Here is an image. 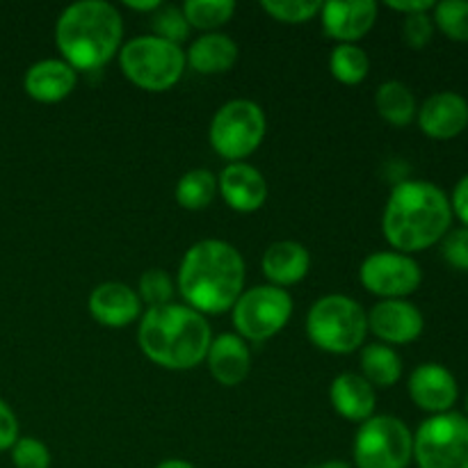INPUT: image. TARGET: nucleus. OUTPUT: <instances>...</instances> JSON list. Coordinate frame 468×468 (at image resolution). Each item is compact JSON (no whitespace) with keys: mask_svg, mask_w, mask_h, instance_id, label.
<instances>
[{"mask_svg":"<svg viewBox=\"0 0 468 468\" xmlns=\"http://www.w3.org/2000/svg\"><path fill=\"white\" fill-rule=\"evenodd\" d=\"M87 306H90L91 318L110 329L128 327L142 314V302L137 291L119 282H105L96 286Z\"/></svg>","mask_w":468,"mask_h":468,"instance_id":"obj_17","label":"nucleus"},{"mask_svg":"<svg viewBox=\"0 0 468 468\" xmlns=\"http://www.w3.org/2000/svg\"><path fill=\"white\" fill-rule=\"evenodd\" d=\"M210 324L206 315L186 304H165L146 309L137 329L140 350L151 364L167 370H192L206 361Z\"/></svg>","mask_w":468,"mask_h":468,"instance_id":"obj_4","label":"nucleus"},{"mask_svg":"<svg viewBox=\"0 0 468 468\" xmlns=\"http://www.w3.org/2000/svg\"><path fill=\"white\" fill-rule=\"evenodd\" d=\"M14 468H50V451L35 437H18L12 446Z\"/></svg>","mask_w":468,"mask_h":468,"instance_id":"obj_32","label":"nucleus"},{"mask_svg":"<svg viewBox=\"0 0 468 468\" xmlns=\"http://www.w3.org/2000/svg\"><path fill=\"white\" fill-rule=\"evenodd\" d=\"M451 199L430 181H400L382 215V233L393 251L416 254L441 242L451 231Z\"/></svg>","mask_w":468,"mask_h":468,"instance_id":"obj_2","label":"nucleus"},{"mask_svg":"<svg viewBox=\"0 0 468 468\" xmlns=\"http://www.w3.org/2000/svg\"><path fill=\"white\" fill-rule=\"evenodd\" d=\"M181 9L190 27L208 35L231 21L236 14V3L233 0H187Z\"/></svg>","mask_w":468,"mask_h":468,"instance_id":"obj_27","label":"nucleus"},{"mask_svg":"<svg viewBox=\"0 0 468 468\" xmlns=\"http://www.w3.org/2000/svg\"><path fill=\"white\" fill-rule=\"evenodd\" d=\"M375 110L387 123L396 128H405L416 119L419 105H416L414 91L405 82L387 80L375 91Z\"/></svg>","mask_w":468,"mask_h":468,"instance_id":"obj_23","label":"nucleus"},{"mask_svg":"<svg viewBox=\"0 0 468 468\" xmlns=\"http://www.w3.org/2000/svg\"><path fill=\"white\" fill-rule=\"evenodd\" d=\"M466 414H468V393H466Z\"/></svg>","mask_w":468,"mask_h":468,"instance_id":"obj_41","label":"nucleus"},{"mask_svg":"<svg viewBox=\"0 0 468 468\" xmlns=\"http://www.w3.org/2000/svg\"><path fill=\"white\" fill-rule=\"evenodd\" d=\"M18 441V420L12 407L0 398V452L12 451L14 443Z\"/></svg>","mask_w":468,"mask_h":468,"instance_id":"obj_35","label":"nucleus"},{"mask_svg":"<svg viewBox=\"0 0 468 468\" xmlns=\"http://www.w3.org/2000/svg\"><path fill=\"white\" fill-rule=\"evenodd\" d=\"M368 332L384 346H410L420 338L425 318L416 304L407 300H382L368 311Z\"/></svg>","mask_w":468,"mask_h":468,"instance_id":"obj_12","label":"nucleus"},{"mask_svg":"<svg viewBox=\"0 0 468 468\" xmlns=\"http://www.w3.org/2000/svg\"><path fill=\"white\" fill-rule=\"evenodd\" d=\"M378 21V3L373 0H332L323 3L320 23L324 35L338 44H356L364 39Z\"/></svg>","mask_w":468,"mask_h":468,"instance_id":"obj_13","label":"nucleus"},{"mask_svg":"<svg viewBox=\"0 0 468 468\" xmlns=\"http://www.w3.org/2000/svg\"><path fill=\"white\" fill-rule=\"evenodd\" d=\"M419 468H468V419L448 411L430 416L414 434Z\"/></svg>","mask_w":468,"mask_h":468,"instance_id":"obj_9","label":"nucleus"},{"mask_svg":"<svg viewBox=\"0 0 468 468\" xmlns=\"http://www.w3.org/2000/svg\"><path fill=\"white\" fill-rule=\"evenodd\" d=\"M128 9H133V12H158L160 7H163V3L160 0H146V3H135V0H126Z\"/></svg>","mask_w":468,"mask_h":468,"instance_id":"obj_38","label":"nucleus"},{"mask_svg":"<svg viewBox=\"0 0 468 468\" xmlns=\"http://www.w3.org/2000/svg\"><path fill=\"white\" fill-rule=\"evenodd\" d=\"M434 27L451 41L468 44V0H443L434 5Z\"/></svg>","mask_w":468,"mask_h":468,"instance_id":"obj_28","label":"nucleus"},{"mask_svg":"<svg viewBox=\"0 0 468 468\" xmlns=\"http://www.w3.org/2000/svg\"><path fill=\"white\" fill-rule=\"evenodd\" d=\"M218 192L236 213H256L268 201V181L247 163H229L218 176Z\"/></svg>","mask_w":468,"mask_h":468,"instance_id":"obj_16","label":"nucleus"},{"mask_svg":"<svg viewBox=\"0 0 468 468\" xmlns=\"http://www.w3.org/2000/svg\"><path fill=\"white\" fill-rule=\"evenodd\" d=\"M123 76L144 91H167L186 71V50L155 35L135 37L119 50Z\"/></svg>","mask_w":468,"mask_h":468,"instance_id":"obj_6","label":"nucleus"},{"mask_svg":"<svg viewBox=\"0 0 468 468\" xmlns=\"http://www.w3.org/2000/svg\"><path fill=\"white\" fill-rule=\"evenodd\" d=\"M292 315V300L283 288L254 286L233 304V327L242 341L263 343L277 336Z\"/></svg>","mask_w":468,"mask_h":468,"instance_id":"obj_10","label":"nucleus"},{"mask_svg":"<svg viewBox=\"0 0 468 468\" xmlns=\"http://www.w3.org/2000/svg\"><path fill=\"white\" fill-rule=\"evenodd\" d=\"M318 468H355V466H350L347 462H341V460H332V462H324V464H320Z\"/></svg>","mask_w":468,"mask_h":468,"instance_id":"obj_40","label":"nucleus"},{"mask_svg":"<svg viewBox=\"0 0 468 468\" xmlns=\"http://www.w3.org/2000/svg\"><path fill=\"white\" fill-rule=\"evenodd\" d=\"M352 457L355 468H410L414 434L398 416L375 414L356 430Z\"/></svg>","mask_w":468,"mask_h":468,"instance_id":"obj_8","label":"nucleus"},{"mask_svg":"<svg viewBox=\"0 0 468 468\" xmlns=\"http://www.w3.org/2000/svg\"><path fill=\"white\" fill-rule=\"evenodd\" d=\"M361 378L373 388H391L402 378V359L393 347L373 343L361 350Z\"/></svg>","mask_w":468,"mask_h":468,"instance_id":"obj_24","label":"nucleus"},{"mask_svg":"<svg viewBox=\"0 0 468 468\" xmlns=\"http://www.w3.org/2000/svg\"><path fill=\"white\" fill-rule=\"evenodd\" d=\"M306 336L329 355H352L368 336V315L356 300L332 292L309 309Z\"/></svg>","mask_w":468,"mask_h":468,"instance_id":"obj_5","label":"nucleus"},{"mask_svg":"<svg viewBox=\"0 0 468 468\" xmlns=\"http://www.w3.org/2000/svg\"><path fill=\"white\" fill-rule=\"evenodd\" d=\"M261 7L274 21L300 26V23H309L311 18L320 16L323 3H315V0H263Z\"/></svg>","mask_w":468,"mask_h":468,"instance_id":"obj_29","label":"nucleus"},{"mask_svg":"<svg viewBox=\"0 0 468 468\" xmlns=\"http://www.w3.org/2000/svg\"><path fill=\"white\" fill-rule=\"evenodd\" d=\"M155 468H197V466L190 464V462H186V460H165V462H160Z\"/></svg>","mask_w":468,"mask_h":468,"instance_id":"obj_39","label":"nucleus"},{"mask_svg":"<svg viewBox=\"0 0 468 468\" xmlns=\"http://www.w3.org/2000/svg\"><path fill=\"white\" fill-rule=\"evenodd\" d=\"M137 295H140V302H144L149 309H155V306L172 304L174 297V282L165 270H146L140 277V283H137Z\"/></svg>","mask_w":468,"mask_h":468,"instance_id":"obj_31","label":"nucleus"},{"mask_svg":"<svg viewBox=\"0 0 468 468\" xmlns=\"http://www.w3.org/2000/svg\"><path fill=\"white\" fill-rule=\"evenodd\" d=\"M154 35L160 37L165 41H172V44L181 46V41H186L190 37L192 27L187 23L186 14L181 7H174V5H163L158 12H154Z\"/></svg>","mask_w":468,"mask_h":468,"instance_id":"obj_30","label":"nucleus"},{"mask_svg":"<svg viewBox=\"0 0 468 468\" xmlns=\"http://www.w3.org/2000/svg\"><path fill=\"white\" fill-rule=\"evenodd\" d=\"M178 292L186 306L201 315L231 311L245 292V261L240 251L218 238L195 242L178 265Z\"/></svg>","mask_w":468,"mask_h":468,"instance_id":"obj_1","label":"nucleus"},{"mask_svg":"<svg viewBox=\"0 0 468 468\" xmlns=\"http://www.w3.org/2000/svg\"><path fill=\"white\" fill-rule=\"evenodd\" d=\"M432 0H388L387 7L393 12H400L405 16H414V14H428L430 9H434Z\"/></svg>","mask_w":468,"mask_h":468,"instance_id":"obj_37","label":"nucleus"},{"mask_svg":"<svg viewBox=\"0 0 468 468\" xmlns=\"http://www.w3.org/2000/svg\"><path fill=\"white\" fill-rule=\"evenodd\" d=\"M78 85V73L64 59H39L23 78V90L39 103H59Z\"/></svg>","mask_w":468,"mask_h":468,"instance_id":"obj_19","label":"nucleus"},{"mask_svg":"<svg viewBox=\"0 0 468 468\" xmlns=\"http://www.w3.org/2000/svg\"><path fill=\"white\" fill-rule=\"evenodd\" d=\"M176 201L186 210H204L218 195V176L208 169H190L176 183Z\"/></svg>","mask_w":468,"mask_h":468,"instance_id":"obj_25","label":"nucleus"},{"mask_svg":"<svg viewBox=\"0 0 468 468\" xmlns=\"http://www.w3.org/2000/svg\"><path fill=\"white\" fill-rule=\"evenodd\" d=\"M416 119L430 140H455L468 128V101L457 91H437L425 99Z\"/></svg>","mask_w":468,"mask_h":468,"instance_id":"obj_15","label":"nucleus"},{"mask_svg":"<svg viewBox=\"0 0 468 468\" xmlns=\"http://www.w3.org/2000/svg\"><path fill=\"white\" fill-rule=\"evenodd\" d=\"M451 208L452 215L462 219V224L468 229V174L460 178V183L452 190V199H451Z\"/></svg>","mask_w":468,"mask_h":468,"instance_id":"obj_36","label":"nucleus"},{"mask_svg":"<svg viewBox=\"0 0 468 468\" xmlns=\"http://www.w3.org/2000/svg\"><path fill=\"white\" fill-rule=\"evenodd\" d=\"M441 251L448 265L468 272V229L462 227L455 229V231H448L446 238H443Z\"/></svg>","mask_w":468,"mask_h":468,"instance_id":"obj_34","label":"nucleus"},{"mask_svg":"<svg viewBox=\"0 0 468 468\" xmlns=\"http://www.w3.org/2000/svg\"><path fill=\"white\" fill-rule=\"evenodd\" d=\"M206 364L215 382L222 387H238L251 370V352L238 334H219L210 341Z\"/></svg>","mask_w":468,"mask_h":468,"instance_id":"obj_18","label":"nucleus"},{"mask_svg":"<svg viewBox=\"0 0 468 468\" xmlns=\"http://www.w3.org/2000/svg\"><path fill=\"white\" fill-rule=\"evenodd\" d=\"M402 37L410 48H425L434 37V21L428 14H414V16H405L402 23Z\"/></svg>","mask_w":468,"mask_h":468,"instance_id":"obj_33","label":"nucleus"},{"mask_svg":"<svg viewBox=\"0 0 468 468\" xmlns=\"http://www.w3.org/2000/svg\"><path fill=\"white\" fill-rule=\"evenodd\" d=\"M186 62L204 76L227 73L238 62V44L222 32H208L192 41L186 53Z\"/></svg>","mask_w":468,"mask_h":468,"instance_id":"obj_22","label":"nucleus"},{"mask_svg":"<svg viewBox=\"0 0 468 468\" xmlns=\"http://www.w3.org/2000/svg\"><path fill=\"white\" fill-rule=\"evenodd\" d=\"M329 400L341 419L366 423L375 416L378 393L359 373H343L329 387Z\"/></svg>","mask_w":468,"mask_h":468,"instance_id":"obj_21","label":"nucleus"},{"mask_svg":"<svg viewBox=\"0 0 468 468\" xmlns=\"http://www.w3.org/2000/svg\"><path fill=\"white\" fill-rule=\"evenodd\" d=\"M268 133L263 108L250 99L227 101L215 112L208 128L210 149L229 163H245L259 151Z\"/></svg>","mask_w":468,"mask_h":468,"instance_id":"obj_7","label":"nucleus"},{"mask_svg":"<svg viewBox=\"0 0 468 468\" xmlns=\"http://www.w3.org/2000/svg\"><path fill=\"white\" fill-rule=\"evenodd\" d=\"M123 41V18L114 5L103 0H80L59 14L55 23V44L73 71H99Z\"/></svg>","mask_w":468,"mask_h":468,"instance_id":"obj_3","label":"nucleus"},{"mask_svg":"<svg viewBox=\"0 0 468 468\" xmlns=\"http://www.w3.org/2000/svg\"><path fill=\"white\" fill-rule=\"evenodd\" d=\"M311 254L302 242L297 240H277L265 250L261 259V270L270 286H277L286 291L288 286H295L309 274Z\"/></svg>","mask_w":468,"mask_h":468,"instance_id":"obj_20","label":"nucleus"},{"mask_svg":"<svg viewBox=\"0 0 468 468\" xmlns=\"http://www.w3.org/2000/svg\"><path fill=\"white\" fill-rule=\"evenodd\" d=\"M359 282L370 295L382 300H405L419 291L423 270L411 256L400 251H375L361 263Z\"/></svg>","mask_w":468,"mask_h":468,"instance_id":"obj_11","label":"nucleus"},{"mask_svg":"<svg viewBox=\"0 0 468 468\" xmlns=\"http://www.w3.org/2000/svg\"><path fill=\"white\" fill-rule=\"evenodd\" d=\"M410 398L419 410L428 411V414L439 416L448 414L455 407L460 388H457V379L446 366L441 364H420L414 373L410 375Z\"/></svg>","mask_w":468,"mask_h":468,"instance_id":"obj_14","label":"nucleus"},{"mask_svg":"<svg viewBox=\"0 0 468 468\" xmlns=\"http://www.w3.org/2000/svg\"><path fill=\"white\" fill-rule=\"evenodd\" d=\"M329 71L341 85L355 87L368 76L370 59L356 44H338L329 55Z\"/></svg>","mask_w":468,"mask_h":468,"instance_id":"obj_26","label":"nucleus"}]
</instances>
